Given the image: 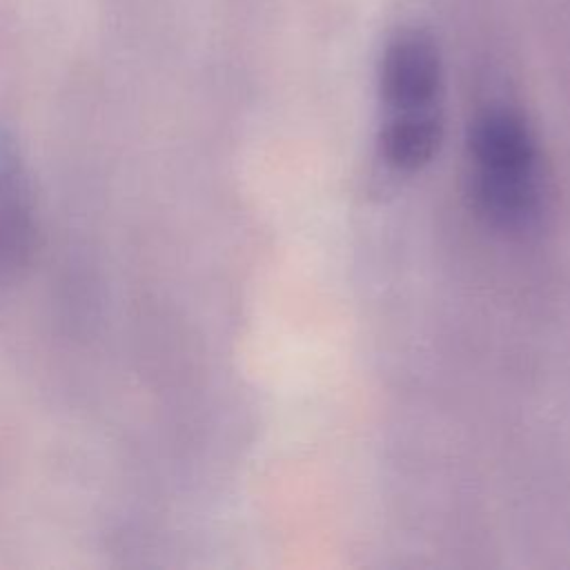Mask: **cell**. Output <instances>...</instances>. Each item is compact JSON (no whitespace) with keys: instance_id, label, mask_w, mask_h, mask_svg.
<instances>
[{"instance_id":"3","label":"cell","mask_w":570,"mask_h":570,"mask_svg":"<svg viewBox=\"0 0 570 570\" xmlns=\"http://www.w3.org/2000/svg\"><path fill=\"white\" fill-rule=\"evenodd\" d=\"M36 220L29 178L13 138L0 129V283L13 281L31 261Z\"/></svg>"},{"instance_id":"2","label":"cell","mask_w":570,"mask_h":570,"mask_svg":"<svg viewBox=\"0 0 570 570\" xmlns=\"http://www.w3.org/2000/svg\"><path fill=\"white\" fill-rule=\"evenodd\" d=\"M470 183L479 212L503 232H523L541 214L543 169L534 131L510 107L481 111L468 136Z\"/></svg>"},{"instance_id":"1","label":"cell","mask_w":570,"mask_h":570,"mask_svg":"<svg viewBox=\"0 0 570 570\" xmlns=\"http://www.w3.org/2000/svg\"><path fill=\"white\" fill-rule=\"evenodd\" d=\"M379 96L381 160L401 174L419 171L443 140V65L428 31L403 29L387 40L379 62Z\"/></svg>"}]
</instances>
